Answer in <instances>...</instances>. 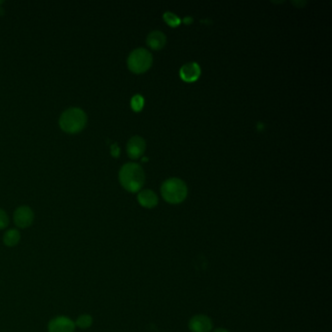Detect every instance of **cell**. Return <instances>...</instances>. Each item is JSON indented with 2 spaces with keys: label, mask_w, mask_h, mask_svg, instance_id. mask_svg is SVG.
Returning <instances> with one entry per match:
<instances>
[{
  "label": "cell",
  "mask_w": 332,
  "mask_h": 332,
  "mask_svg": "<svg viewBox=\"0 0 332 332\" xmlns=\"http://www.w3.org/2000/svg\"><path fill=\"white\" fill-rule=\"evenodd\" d=\"M187 193L185 182L177 177L166 179L161 186L162 197L170 204H180L186 199Z\"/></svg>",
  "instance_id": "obj_2"
},
{
  "label": "cell",
  "mask_w": 332,
  "mask_h": 332,
  "mask_svg": "<svg viewBox=\"0 0 332 332\" xmlns=\"http://www.w3.org/2000/svg\"><path fill=\"white\" fill-rule=\"evenodd\" d=\"M138 201L142 207L146 209H152L155 208L158 204V196L152 190L145 189L139 193Z\"/></svg>",
  "instance_id": "obj_10"
},
{
  "label": "cell",
  "mask_w": 332,
  "mask_h": 332,
  "mask_svg": "<svg viewBox=\"0 0 332 332\" xmlns=\"http://www.w3.org/2000/svg\"><path fill=\"white\" fill-rule=\"evenodd\" d=\"M94 322V318L91 315L89 314H82L80 315L76 320L74 321L75 326L79 327L80 329H88L93 325Z\"/></svg>",
  "instance_id": "obj_13"
},
{
  "label": "cell",
  "mask_w": 332,
  "mask_h": 332,
  "mask_svg": "<svg viewBox=\"0 0 332 332\" xmlns=\"http://www.w3.org/2000/svg\"><path fill=\"white\" fill-rule=\"evenodd\" d=\"M74 321L66 315L52 318L48 323V332H75Z\"/></svg>",
  "instance_id": "obj_5"
},
{
  "label": "cell",
  "mask_w": 332,
  "mask_h": 332,
  "mask_svg": "<svg viewBox=\"0 0 332 332\" xmlns=\"http://www.w3.org/2000/svg\"><path fill=\"white\" fill-rule=\"evenodd\" d=\"M213 332H229V330H227L225 328H216L213 330Z\"/></svg>",
  "instance_id": "obj_18"
},
{
  "label": "cell",
  "mask_w": 332,
  "mask_h": 332,
  "mask_svg": "<svg viewBox=\"0 0 332 332\" xmlns=\"http://www.w3.org/2000/svg\"><path fill=\"white\" fill-rule=\"evenodd\" d=\"M87 123V115L79 107H70L65 110L60 117L61 128L68 133H77L81 131Z\"/></svg>",
  "instance_id": "obj_3"
},
{
  "label": "cell",
  "mask_w": 332,
  "mask_h": 332,
  "mask_svg": "<svg viewBox=\"0 0 332 332\" xmlns=\"http://www.w3.org/2000/svg\"><path fill=\"white\" fill-rule=\"evenodd\" d=\"M179 75L186 82H194L201 75V68L195 62L187 63L181 67L179 70Z\"/></svg>",
  "instance_id": "obj_9"
},
{
  "label": "cell",
  "mask_w": 332,
  "mask_h": 332,
  "mask_svg": "<svg viewBox=\"0 0 332 332\" xmlns=\"http://www.w3.org/2000/svg\"><path fill=\"white\" fill-rule=\"evenodd\" d=\"M167 42V37L165 34L160 31H153L151 32L146 38V43L149 47L154 50L162 49Z\"/></svg>",
  "instance_id": "obj_11"
},
{
  "label": "cell",
  "mask_w": 332,
  "mask_h": 332,
  "mask_svg": "<svg viewBox=\"0 0 332 332\" xmlns=\"http://www.w3.org/2000/svg\"><path fill=\"white\" fill-rule=\"evenodd\" d=\"M152 55L144 48L135 49L128 57V67L135 73H142L151 67Z\"/></svg>",
  "instance_id": "obj_4"
},
{
  "label": "cell",
  "mask_w": 332,
  "mask_h": 332,
  "mask_svg": "<svg viewBox=\"0 0 332 332\" xmlns=\"http://www.w3.org/2000/svg\"><path fill=\"white\" fill-rule=\"evenodd\" d=\"M35 220V212L28 206H21L14 211V222L22 229L32 226Z\"/></svg>",
  "instance_id": "obj_6"
},
{
  "label": "cell",
  "mask_w": 332,
  "mask_h": 332,
  "mask_svg": "<svg viewBox=\"0 0 332 332\" xmlns=\"http://www.w3.org/2000/svg\"><path fill=\"white\" fill-rule=\"evenodd\" d=\"M8 225H9V216L4 210L0 209V230L7 228Z\"/></svg>",
  "instance_id": "obj_16"
},
{
  "label": "cell",
  "mask_w": 332,
  "mask_h": 332,
  "mask_svg": "<svg viewBox=\"0 0 332 332\" xmlns=\"http://www.w3.org/2000/svg\"><path fill=\"white\" fill-rule=\"evenodd\" d=\"M122 186L130 192H138L144 184L145 174L142 167L137 163H126L119 172Z\"/></svg>",
  "instance_id": "obj_1"
},
{
  "label": "cell",
  "mask_w": 332,
  "mask_h": 332,
  "mask_svg": "<svg viewBox=\"0 0 332 332\" xmlns=\"http://www.w3.org/2000/svg\"><path fill=\"white\" fill-rule=\"evenodd\" d=\"M3 244L7 247H15L21 241V233L17 229H9L3 235Z\"/></svg>",
  "instance_id": "obj_12"
},
{
  "label": "cell",
  "mask_w": 332,
  "mask_h": 332,
  "mask_svg": "<svg viewBox=\"0 0 332 332\" xmlns=\"http://www.w3.org/2000/svg\"><path fill=\"white\" fill-rule=\"evenodd\" d=\"M144 105V100L140 95H136L132 98L131 105L135 111H140L143 107Z\"/></svg>",
  "instance_id": "obj_15"
},
{
  "label": "cell",
  "mask_w": 332,
  "mask_h": 332,
  "mask_svg": "<svg viewBox=\"0 0 332 332\" xmlns=\"http://www.w3.org/2000/svg\"><path fill=\"white\" fill-rule=\"evenodd\" d=\"M164 20L171 27H177L180 24V19L172 12H166L164 14Z\"/></svg>",
  "instance_id": "obj_14"
},
{
  "label": "cell",
  "mask_w": 332,
  "mask_h": 332,
  "mask_svg": "<svg viewBox=\"0 0 332 332\" xmlns=\"http://www.w3.org/2000/svg\"><path fill=\"white\" fill-rule=\"evenodd\" d=\"M120 153V148L119 146L116 144V143H113L111 145V154L114 156V157H117Z\"/></svg>",
  "instance_id": "obj_17"
},
{
  "label": "cell",
  "mask_w": 332,
  "mask_h": 332,
  "mask_svg": "<svg viewBox=\"0 0 332 332\" xmlns=\"http://www.w3.org/2000/svg\"><path fill=\"white\" fill-rule=\"evenodd\" d=\"M191 332H210L212 330V321L206 315H196L188 322Z\"/></svg>",
  "instance_id": "obj_7"
},
{
  "label": "cell",
  "mask_w": 332,
  "mask_h": 332,
  "mask_svg": "<svg viewBox=\"0 0 332 332\" xmlns=\"http://www.w3.org/2000/svg\"><path fill=\"white\" fill-rule=\"evenodd\" d=\"M145 148H146V143H145L144 139L139 136H135L131 138L127 143L128 155L133 159H137L140 157L144 153Z\"/></svg>",
  "instance_id": "obj_8"
}]
</instances>
